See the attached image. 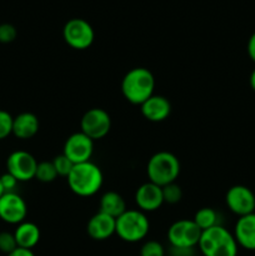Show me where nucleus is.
<instances>
[{"label": "nucleus", "instance_id": "nucleus-1", "mask_svg": "<svg viewBox=\"0 0 255 256\" xmlns=\"http://www.w3.org/2000/svg\"><path fill=\"white\" fill-rule=\"evenodd\" d=\"M69 189L75 195L89 198L96 194L102 186L104 175L102 169L92 162L75 164L66 178Z\"/></svg>", "mask_w": 255, "mask_h": 256}, {"label": "nucleus", "instance_id": "nucleus-2", "mask_svg": "<svg viewBox=\"0 0 255 256\" xmlns=\"http://www.w3.org/2000/svg\"><path fill=\"white\" fill-rule=\"evenodd\" d=\"M155 78L146 68H134L124 75L122 80V92L132 105H142L154 95Z\"/></svg>", "mask_w": 255, "mask_h": 256}, {"label": "nucleus", "instance_id": "nucleus-3", "mask_svg": "<svg viewBox=\"0 0 255 256\" xmlns=\"http://www.w3.org/2000/svg\"><path fill=\"white\" fill-rule=\"evenodd\" d=\"M198 249L202 256H238L239 245L232 232L216 225L202 230Z\"/></svg>", "mask_w": 255, "mask_h": 256}, {"label": "nucleus", "instance_id": "nucleus-4", "mask_svg": "<svg viewBox=\"0 0 255 256\" xmlns=\"http://www.w3.org/2000/svg\"><path fill=\"white\" fill-rule=\"evenodd\" d=\"M180 162L176 155L170 152H158L149 159L146 175L150 182L165 186L176 182L180 174Z\"/></svg>", "mask_w": 255, "mask_h": 256}, {"label": "nucleus", "instance_id": "nucleus-5", "mask_svg": "<svg viewBox=\"0 0 255 256\" xmlns=\"http://www.w3.org/2000/svg\"><path fill=\"white\" fill-rule=\"evenodd\" d=\"M150 230V222L146 214L139 209H126L116 219L115 235L120 240L129 244L139 242L148 236Z\"/></svg>", "mask_w": 255, "mask_h": 256}, {"label": "nucleus", "instance_id": "nucleus-6", "mask_svg": "<svg viewBox=\"0 0 255 256\" xmlns=\"http://www.w3.org/2000/svg\"><path fill=\"white\" fill-rule=\"evenodd\" d=\"M62 39L72 49L85 50L94 42L95 32L89 22L82 18H74L65 22Z\"/></svg>", "mask_w": 255, "mask_h": 256}, {"label": "nucleus", "instance_id": "nucleus-7", "mask_svg": "<svg viewBox=\"0 0 255 256\" xmlns=\"http://www.w3.org/2000/svg\"><path fill=\"white\" fill-rule=\"evenodd\" d=\"M166 236L172 248H196L202 236V230L194 220L182 219L170 225Z\"/></svg>", "mask_w": 255, "mask_h": 256}, {"label": "nucleus", "instance_id": "nucleus-8", "mask_svg": "<svg viewBox=\"0 0 255 256\" xmlns=\"http://www.w3.org/2000/svg\"><path fill=\"white\" fill-rule=\"evenodd\" d=\"M112 129V118L106 110L92 108L84 112L80 120V132L92 140H100L106 136Z\"/></svg>", "mask_w": 255, "mask_h": 256}, {"label": "nucleus", "instance_id": "nucleus-9", "mask_svg": "<svg viewBox=\"0 0 255 256\" xmlns=\"http://www.w3.org/2000/svg\"><path fill=\"white\" fill-rule=\"evenodd\" d=\"M38 162L34 155L25 150H15L6 159V172L12 174L18 182H30L35 179Z\"/></svg>", "mask_w": 255, "mask_h": 256}, {"label": "nucleus", "instance_id": "nucleus-10", "mask_svg": "<svg viewBox=\"0 0 255 256\" xmlns=\"http://www.w3.org/2000/svg\"><path fill=\"white\" fill-rule=\"evenodd\" d=\"M228 209L238 218L255 212V194L245 185H234L225 194Z\"/></svg>", "mask_w": 255, "mask_h": 256}, {"label": "nucleus", "instance_id": "nucleus-11", "mask_svg": "<svg viewBox=\"0 0 255 256\" xmlns=\"http://www.w3.org/2000/svg\"><path fill=\"white\" fill-rule=\"evenodd\" d=\"M92 152H94V140L82 132L70 135L65 140L62 148V154L69 158L74 164L90 162Z\"/></svg>", "mask_w": 255, "mask_h": 256}, {"label": "nucleus", "instance_id": "nucleus-12", "mask_svg": "<svg viewBox=\"0 0 255 256\" xmlns=\"http://www.w3.org/2000/svg\"><path fill=\"white\" fill-rule=\"evenodd\" d=\"M28 215V205L25 200L14 192H4L0 196V219L6 224L19 225L25 222Z\"/></svg>", "mask_w": 255, "mask_h": 256}, {"label": "nucleus", "instance_id": "nucleus-13", "mask_svg": "<svg viewBox=\"0 0 255 256\" xmlns=\"http://www.w3.org/2000/svg\"><path fill=\"white\" fill-rule=\"evenodd\" d=\"M134 199L138 209L145 214L156 212L164 204L162 186L150 182H144L138 188Z\"/></svg>", "mask_w": 255, "mask_h": 256}, {"label": "nucleus", "instance_id": "nucleus-14", "mask_svg": "<svg viewBox=\"0 0 255 256\" xmlns=\"http://www.w3.org/2000/svg\"><path fill=\"white\" fill-rule=\"evenodd\" d=\"M115 226H116V219L102 212H98L88 222L86 232L92 240L104 242L115 234Z\"/></svg>", "mask_w": 255, "mask_h": 256}, {"label": "nucleus", "instance_id": "nucleus-15", "mask_svg": "<svg viewBox=\"0 0 255 256\" xmlns=\"http://www.w3.org/2000/svg\"><path fill=\"white\" fill-rule=\"evenodd\" d=\"M142 115L152 122H162L169 118L172 112V104L168 98L162 95H152L140 105Z\"/></svg>", "mask_w": 255, "mask_h": 256}, {"label": "nucleus", "instance_id": "nucleus-16", "mask_svg": "<svg viewBox=\"0 0 255 256\" xmlns=\"http://www.w3.org/2000/svg\"><path fill=\"white\" fill-rule=\"evenodd\" d=\"M232 234L239 248L255 252V212L238 218Z\"/></svg>", "mask_w": 255, "mask_h": 256}, {"label": "nucleus", "instance_id": "nucleus-17", "mask_svg": "<svg viewBox=\"0 0 255 256\" xmlns=\"http://www.w3.org/2000/svg\"><path fill=\"white\" fill-rule=\"evenodd\" d=\"M39 126V119L36 115L29 112H20L12 120V135L22 140L32 139L38 134Z\"/></svg>", "mask_w": 255, "mask_h": 256}, {"label": "nucleus", "instance_id": "nucleus-18", "mask_svg": "<svg viewBox=\"0 0 255 256\" xmlns=\"http://www.w3.org/2000/svg\"><path fill=\"white\" fill-rule=\"evenodd\" d=\"M18 248L32 250L40 242V229L32 222H22L16 225L14 232Z\"/></svg>", "mask_w": 255, "mask_h": 256}, {"label": "nucleus", "instance_id": "nucleus-19", "mask_svg": "<svg viewBox=\"0 0 255 256\" xmlns=\"http://www.w3.org/2000/svg\"><path fill=\"white\" fill-rule=\"evenodd\" d=\"M99 212L118 219L124 212H126V204L124 198L116 192H106L102 194L99 202Z\"/></svg>", "mask_w": 255, "mask_h": 256}, {"label": "nucleus", "instance_id": "nucleus-20", "mask_svg": "<svg viewBox=\"0 0 255 256\" xmlns=\"http://www.w3.org/2000/svg\"><path fill=\"white\" fill-rule=\"evenodd\" d=\"M194 222L200 228V230H208L220 224V215L212 208H202L194 215Z\"/></svg>", "mask_w": 255, "mask_h": 256}, {"label": "nucleus", "instance_id": "nucleus-21", "mask_svg": "<svg viewBox=\"0 0 255 256\" xmlns=\"http://www.w3.org/2000/svg\"><path fill=\"white\" fill-rule=\"evenodd\" d=\"M58 178V172L55 170L52 162H38L35 179L40 182H52Z\"/></svg>", "mask_w": 255, "mask_h": 256}, {"label": "nucleus", "instance_id": "nucleus-22", "mask_svg": "<svg viewBox=\"0 0 255 256\" xmlns=\"http://www.w3.org/2000/svg\"><path fill=\"white\" fill-rule=\"evenodd\" d=\"M162 189V199L165 204L174 205L178 204L182 199V190L176 182H172L169 185H165Z\"/></svg>", "mask_w": 255, "mask_h": 256}, {"label": "nucleus", "instance_id": "nucleus-23", "mask_svg": "<svg viewBox=\"0 0 255 256\" xmlns=\"http://www.w3.org/2000/svg\"><path fill=\"white\" fill-rule=\"evenodd\" d=\"M52 164H54L55 170L58 172V176H64L68 178V175L70 174V172L74 168V162L69 159V158L65 156L64 154H60L58 156H55L52 159Z\"/></svg>", "mask_w": 255, "mask_h": 256}, {"label": "nucleus", "instance_id": "nucleus-24", "mask_svg": "<svg viewBox=\"0 0 255 256\" xmlns=\"http://www.w3.org/2000/svg\"><path fill=\"white\" fill-rule=\"evenodd\" d=\"M139 256H165V248L156 240H148L142 244Z\"/></svg>", "mask_w": 255, "mask_h": 256}, {"label": "nucleus", "instance_id": "nucleus-25", "mask_svg": "<svg viewBox=\"0 0 255 256\" xmlns=\"http://www.w3.org/2000/svg\"><path fill=\"white\" fill-rule=\"evenodd\" d=\"M12 120L14 118L10 112L0 109V140L6 139L12 134Z\"/></svg>", "mask_w": 255, "mask_h": 256}, {"label": "nucleus", "instance_id": "nucleus-26", "mask_svg": "<svg viewBox=\"0 0 255 256\" xmlns=\"http://www.w3.org/2000/svg\"><path fill=\"white\" fill-rule=\"evenodd\" d=\"M18 248L16 240H15L14 232H0V252L4 254H10Z\"/></svg>", "mask_w": 255, "mask_h": 256}, {"label": "nucleus", "instance_id": "nucleus-27", "mask_svg": "<svg viewBox=\"0 0 255 256\" xmlns=\"http://www.w3.org/2000/svg\"><path fill=\"white\" fill-rule=\"evenodd\" d=\"M16 28L9 22L0 24V42L2 44H10L16 39Z\"/></svg>", "mask_w": 255, "mask_h": 256}, {"label": "nucleus", "instance_id": "nucleus-28", "mask_svg": "<svg viewBox=\"0 0 255 256\" xmlns=\"http://www.w3.org/2000/svg\"><path fill=\"white\" fill-rule=\"evenodd\" d=\"M0 182H2L4 192H14L18 184H19V182L12 174H9V172H5V174L0 175Z\"/></svg>", "mask_w": 255, "mask_h": 256}, {"label": "nucleus", "instance_id": "nucleus-29", "mask_svg": "<svg viewBox=\"0 0 255 256\" xmlns=\"http://www.w3.org/2000/svg\"><path fill=\"white\" fill-rule=\"evenodd\" d=\"M169 256H195V248H172V246H170Z\"/></svg>", "mask_w": 255, "mask_h": 256}, {"label": "nucleus", "instance_id": "nucleus-30", "mask_svg": "<svg viewBox=\"0 0 255 256\" xmlns=\"http://www.w3.org/2000/svg\"><path fill=\"white\" fill-rule=\"evenodd\" d=\"M246 52H248V55H249V58L252 59V62H255V32L250 35L249 40H248Z\"/></svg>", "mask_w": 255, "mask_h": 256}, {"label": "nucleus", "instance_id": "nucleus-31", "mask_svg": "<svg viewBox=\"0 0 255 256\" xmlns=\"http://www.w3.org/2000/svg\"><path fill=\"white\" fill-rule=\"evenodd\" d=\"M6 256H35L34 252L30 249H22V248H16L14 252H12Z\"/></svg>", "mask_w": 255, "mask_h": 256}, {"label": "nucleus", "instance_id": "nucleus-32", "mask_svg": "<svg viewBox=\"0 0 255 256\" xmlns=\"http://www.w3.org/2000/svg\"><path fill=\"white\" fill-rule=\"evenodd\" d=\"M249 84H250V88L252 89V92H255V68H254V70L252 72V74H250Z\"/></svg>", "mask_w": 255, "mask_h": 256}, {"label": "nucleus", "instance_id": "nucleus-33", "mask_svg": "<svg viewBox=\"0 0 255 256\" xmlns=\"http://www.w3.org/2000/svg\"><path fill=\"white\" fill-rule=\"evenodd\" d=\"M4 194V189H2V182H0V196Z\"/></svg>", "mask_w": 255, "mask_h": 256}]
</instances>
